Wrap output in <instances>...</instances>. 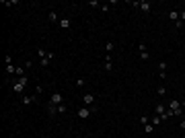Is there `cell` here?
Masks as SVG:
<instances>
[{
  "mask_svg": "<svg viewBox=\"0 0 185 138\" xmlns=\"http://www.w3.org/2000/svg\"><path fill=\"white\" fill-rule=\"evenodd\" d=\"M27 83H29V76H27V74L19 76V81H16V83H13V91H14L16 95H21V93L25 91V87H27Z\"/></svg>",
  "mask_w": 185,
  "mask_h": 138,
  "instance_id": "6da1fadb",
  "label": "cell"
},
{
  "mask_svg": "<svg viewBox=\"0 0 185 138\" xmlns=\"http://www.w3.org/2000/svg\"><path fill=\"white\" fill-rule=\"evenodd\" d=\"M134 6L138 8V11H142V13H150L152 11V4L148 2V0H138V2H134Z\"/></svg>",
  "mask_w": 185,
  "mask_h": 138,
  "instance_id": "7a4b0ae2",
  "label": "cell"
},
{
  "mask_svg": "<svg viewBox=\"0 0 185 138\" xmlns=\"http://www.w3.org/2000/svg\"><path fill=\"white\" fill-rule=\"evenodd\" d=\"M95 111H97V107H91V109H89V107H80V109L76 111V116L80 118V120H86L91 114H95Z\"/></svg>",
  "mask_w": 185,
  "mask_h": 138,
  "instance_id": "3957f363",
  "label": "cell"
},
{
  "mask_svg": "<svg viewBox=\"0 0 185 138\" xmlns=\"http://www.w3.org/2000/svg\"><path fill=\"white\" fill-rule=\"evenodd\" d=\"M169 109L175 111V116H181V111H183L181 101H179V99H171V101H169Z\"/></svg>",
  "mask_w": 185,
  "mask_h": 138,
  "instance_id": "277c9868",
  "label": "cell"
},
{
  "mask_svg": "<svg viewBox=\"0 0 185 138\" xmlns=\"http://www.w3.org/2000/svg\"><path fill=\"white\" fill-rule=\"evenodd\" d=\"M49 103H51V105H62V103H64V95H62V93H51Z\"/></svg>",
  "mask_w": 185,
  "mask_h": 138,
  "instance_id": "5b68a950",
  "label": "cell"
},
{
  "mask_svg": "<svg viewBox=\"0 0 185 138\" xmlns=\"http://www.w3.org/2000/svg\"><path fill=\"white\" fill-rule=\"evenodd\" d=\"M95 99H97V97H95L93 93H84V95H82V103H84V105H93Z\"/></svg>",
  "mask_w": 185,
  "mask_h": 138,
  "instance_id": "8992f818",
  "label": "cell"
},
{
  "mask_svg": "<svg viewBox=\"0 0 185 138\" xmlns=\"http://www.w3.org/2000/svg\"><path fill=\"white\" fill-rule=\"evenodd\" d=\"M158 76H161V79H165V76H167V62H165V60L158 62Z\"/></svg>",
  "mask_w": 185,
  "mask_h": 138,
  "instance_id": "52a82bcc",
  "label": "cell"
},
{
  "mask_svg": "<svg viewBox=\"0 0 185 138\" xmlns=\"http://www.w3.org/2000/svg\"><path fill=\"white\" fill-rule=\"evenodd\" d=\"M140 60H148L150 58V54H148V50H146V44H140Z\"/></svg>",
  "mask_w": 185,
  "mask_h": 138,
  "instance_id": "ba28073f",
  "label": "cell"
},
{
  "mask_svg": "<svg viewBox=\"0 0 185 138\" xmlns=\"http://www.w3.org/2000/svg\"><path fill=\"white\" fill-rule=\"evenodd\" d=\"M58 25H60V27H62V29H70V19H66V17H62V19H60V23H58Z\"/></svg>",
  "mask_w": 185,
  "mask_h": 138,
  "instance_id": "9c48e42d",
  "label": "cell"
},
{
  "mask_svg": "<svg viewBox=\"0 0 185 138\" xmlns=\"http://www.w3.org/2000/svg\"><path fill=\"white\" fill-rule=\"evenodd\" d=\"M169 19H171L173 23H177V21H181V19H179V11H169Z\"/></svg>",
  "mask_w": 185,
  "mask_h": 138,
  "instance_id": "30bf717a",
  "label": "cell"
},
{
  "mask_svg": "<svg viewBox=\"0 0 185 138\" xmlns=\"http://www.w3.org/2000/svg\"><path fill=\"white\" fill-rule=\"evenodd\" d=\"M35 99H37V95H27V97H23V105H29Z\"/></svg>",
  "mask_w": 185,
  "mask_h": 138,
  "instance_id": "8fae6325",
  "label": "cell"
},
{
  "mask_svg": "<svg viewBox=\"0 0 185 138\" xmlns=\"http://www.w3.org/2000/svg\"><path fill=\"white\" fill-rule=\"evenodd\" d=\"M49 21H51V23H60V17H58L56 11H51V13H49Z\"/></svg>",
  "mask_w": 185,
  "mask_h": 138,
  "instance_id": "7c38bea8",
  "label": "cell"
},
{
  "mask_svg": "<svg viewBox=\"0 0 185 138\" xmlns=\"http://www.w3.org/2000/svg\"><path fill=\"white\" fill-rule=\"evenodd\" d=\"M47 114L49 116H56L58 114V105H51V103H49V105H47Z\"/></svg>",
  "mask_w": 185,
  "mask_h": 138,
  "instance_id": "4fadbf2b",
  "label": "cell"
},
{
  "mask_svg": "<svg viewBox=\"0 0 185 138\" xmlns=\"http://www.w3.org/2000/svg\"><path fill=\"white\" fill-rule=\"evenodd\" d=\"M6 74H16V66L14 64H6Z\"/></svg>",
  "mask_w": 185,
  "mask_h": 138,
  "instance_id": "5bb4252c",
  "label": "cell"
},
{
  "mask_svg": "<svg viewBox=\"0 0 185 138\" xmlns=\"http://www.w3.org/2000/svg\"><path fill=\"white\" fill-rule=\"evenodd\" d=\"M113 48H115V44H113V41H107V44H105V52H107V54H111Z\"/></svg>",
  "mask_w": 185,
  "mask_h": 138,
  "instance_id": "9a60e30c",
  "label": "cell"
},
{
  "mask_svg": "<svg viewBox=\"0 0 185 138\" xmlns=\"http://www.w3.org/2000/svg\"><path fill=\"white\" fill-rule=\"evenodd\" d=\"M138 122L142 124V126H146V124H150V118H148V116H140V120H138Z\"/></svg>",
  "mask_w": 185,
  "mask_h": 138,
  "instance_id": "2e32d148",
  "label": "cell"
},
{
  "mask_svg": "<svg viewBox=\"0 0 185 138\" xmlns=\"http://www.w3.org/2000/svg\"><path fill=\"white\" fill-rule=\"evenodd\" d=\"M150 124H152V126H161V124H163V120H161V116H154Z\"/></svg>",
  "mask_w": 185,
  "mask_h": 138,
  "instance_id": "e0dca14e",
  "label": "cell"
},
{
  "mask_svg": "<svg viewBox=\"0 0 185 138\" xmlns=\"http://www.w3.org/2000/svg\"><path fill=\"white\" fill-rule=\"evenodd\" d=\"M154 109H156V116H161V114H163V111H165V109H167V107H165V105H163V103H158V105H156V107H154Z\"/></svg>",
  "mask_w": 185,
  "mask_h": 138,
  "instance_id": "ac0fdd59",
  "label": "cell"
},
{
  "mask_svg": "<svg viewBox=\"0 0 185 138\" xmlns=\"http://www.w3.org/2000/svg\"><path fill=\"white\" fill-rule=\"evenodd\" d=\"M144 132H146V134H152V132H154V126H152V124H146V126H144Z\"/></svg>",
  "mask_w": 185,
  "mask_h": 138,
  "instance_id": "d6986e66",
  "label": "cell"
},
{
  "mask_svg": "<svg viewBox=\"0 0 185 138\" xmlns=\"http://www.w3.org/2000/svg\"><path fill=\"white\" fill-rule=\"evenodd\" d=\"M37 56H39V58H45V56H47V52L43 50V48H37Z\"/></svg>",
  "mask_w": 185,
  "mask_h": 138,
  "instance_id": "ffe728a7",
  "label": "cell"
},
{
  "mask_svg": "<svg viewBox=\"0 0 185 138\" xmlns=\"http://www.w3.org/2000/svg\"><path fill=\"white\" fill-rule=\"evenodd\" d=\"M68 111V107L64 105V103H62V105H58V114H66Z\"/></svg>",
  "mask_w": 185,
  "mask_h": 138,
  "instance_id": "44dd1931",
  "label": "cell"
},
{
  "mask_svg": "<svg viewBox=\"0 0 185 138\" xmlns=\"http://www.w3.org/2000/svg\"><path fill=\"white\" fill-rule=\"evenodd\" d=\"M84 85H86L84 79H76V87H84Z\"/></svg>",
  "mask_w": 185,
  "mask_h": 138,
  "instance_id": "7402d4cb",
  "label": "cell"
},
{
  "mask_svg": "<svg viewBox=\"0 0 185 138\" xmlns=\"http://www.w3.org/2000/svg\"><path fill=\"white\" fill-rule=\"evenodd\" d=\"M156 93H158V95H165V93H167V89L161 85V87H156Z\"/></svg>",
  "mask_w": 185,
  "mask_h": 138,
  "instance_id": "603a6c76",
  "label": "cell"
},
{
  "mask_svg": "<svg viewBox=\"0 0 185 138\" xmlns=\"http://www.w3.org/2000/svg\"><path fill=\"white\" fill-rule=\"evenodd\" d=\"M41 66L47 68V66H49V60H47V58H41Z\"/></svg>",
  "mask_w": 185,
  "mask_h": 138,
  "instance_id": "cb8c5ba5",
  "label": "cell"
},
{
  "mask_svg": "<svg viewBox=\"0 0 185 138\" xmlns=\"http://www.w3.org/2000/svg\"><path fill=\"white\" fill-rule=\"evenodd\" d=\"M105 70L111 72V70H113V64H111V62H105Z\"/></svg>",
  "mask_w": 185,
  "mask_h": 138,
  "instance_id": "d4e9b609",
  "label": "cell"
},
{
  "mask_svg": "<svg viewBox=\"0 0 185 138\" xmlns=\"http://www.w3.org/2000/svg\"><path fill=\"white\" fill-rule=\"evenodd\" d=\"M16 74H19V76H23V74H25V68H21V66H16Z\"/></svg>",
  "mask_w": 185,
  "mask_h": 138,
  "instance_id": "484cf974",
  "label": "cell"
},
{
  "mask_svg": "<svg viewBox=\"0 0 185 138\" xmlns=\"http://www.w3.org/2000/svg\"><path fill=\"white\" fill-rule=\"evenodd\" d=\"M89 6H99V0H89Z\"/></svg>",
  "mask_w": 185,
  "mask_h": 138,
  "instance_id": "4316f807",
  "label": "cell"
},
{
  "mask_svg": "<svg viewBox=\"0 0 185 138\" xmlns=\"http://www.w3.org/2000/svg\"><path fill=\"white\" fill-rule=\"evenodd\" d=\"M179 19H181V21L185 23V11H181V13H179Z\"/></svg>",
  "mask_w": 185,
  "mask_h": 138,
  "instance_id": "83f0119b",
  "label": "cell"
},
{
  "mask_svg": "<svg viewBox=\"0 0 185 138\" xmlns=\"http://www.w3.org/2000/svg\"><path fill=\"white\" fill-rule=\"evenodd\" d=\"M179 126H181V130H185V120H183V122H181Z\"/></svg>",
  "mask_w": 185,
  "mask_h": 138,
  "instance_id": "f1b7e54d",
  "label": "cell"
},
{
  "mask_svg": "<svg viewBox=\"0 0 185 138\" xmlns=\"http://www.w3.org/2000/svg\"><path fill=\"white\" fill-rule=\"evenodd\" d=\"M181 107H185V99H183V101H181Z\"/></svg>",
  "mask_w": 185,
  "mask_h": 138,
  "instance_id": "f546056e",
  "label": "cell"
},
{
  "mask_svg": "<svg viewBox=\"0 0 185 138\" xmlns=\"http://www.w3.org/2000/svg\"><path fill=\"white\" fill-rule=\"evenodd\" d=\"M41 138H47V136H41Z\"/></svg>",
  "mask_w": 185,
  "mask_h": 138,
  "instance_id": "4dcf8cb0",
  "label": "cell"
}]
</instances>
